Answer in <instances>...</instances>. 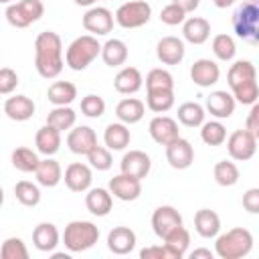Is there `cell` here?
Instances as JSON below:
<instances>
[{"instance_id":"obj_1","label":"cell","mask_w":259,"mask_h":259,"mask_svg":"<svg viewBox=\"0 0 259 259\" xmlns=\"http://www.w3.org/2000/svg\"><path fill=\"white\" fill-rule=\"evenodd\" d=\"M34 67L42 79H55L65 67L63 40L55 30H42L34 38Z\"/></svg>"},{"instance_id":"obj_2","label":"cell","mask_w":259,"mask_h":259,"mask_svg":"<svg viewBox=\"0 0 259 259\" xmlns=\"http://www.w3.org/2000/svg\"><path fill=\"white\" fill-rule=\"evenodd\" d=\"M253 249V235L249 229L235 227L223 235H217L214 253L221 259H241Z\"/></svg>"},{"instance_id":"obj_3","label":"cell","mask_w":259,"mask_h":259,"mask_svg":"<svg viewBox=\"0 0 259 259\" xmlns=\"http://www.w3.org/2000/svg\"><path fill=\"white\" fill-rule=\"evenodd\" d=\"M101 53V42L93 34H81L77 36L65 51V63L73 71L87 69Z\"/></svg>"},{"instance_id":"obj_4","label":"cell","mask_w":259,"mask_h":259,"mask_svg":"<svg viewBox=\"0 0 259 259\" xmlns=\"http://www.w3.org/2000/svg\"><path fill=\"white\" fill-rule=\"evenodd\" d=\"M99 239V229L91 221H71L63 231V245L71 253L91 249Z\"/></svg>"},{"instance_id":"obj_5","label":"cell","mask_w":259,"mask_h":259,"mask_svg":"<svg viewBox=\"0 0 259 259\" xmlns=\"http://www.w3.org/2000/svg\"><path fill=\"white\" fill-rule=\"evenodd\" d=\"M233 30L239 38L247 42H257L259 38V4L257 0L243 2L233 14Z\"/></svg>"},{"instance_id":"obj_6","label":"cell","mask_w":259,"mask_h":259,"mask_svg":"<svg viewBox=\"0 0 259 259\" xmlns=\"http://www.w3.org/2000/svg\"><path fill=\"white\" fill-rule=\"evenodd\" d=\"M45 14L42 0H20L6 6V20L14 28H26Z\"/></svg>"},{"instance_id":"obj_7","label":"cell","mask_w":259,"mask_h":259,"mask_svg":"<svg viewBox=\"0 0 259 259\" xmlns=\"http://www.w3.org/2000/svg\"><path fill=\"white\" fill-rule=\"evenodd\" d=\"M150 16H152V6L146 0H132V2H123L115 10L113 20L121 28H140L148 24Z\"/></svg>"},{"instance_id":"obj_8","label":"cell","mask_w":259,"mask_h":259,"mask_svg":"<svg viewBox=\"0 0 259 259\" xmlns=\"http://www.w3.org/2000/svg\"><path fill=\"white\" fill-rule=\"evenodd\" d=\"M227 152L233 160L237 162H245L251 160L257 152V138L253 134H249L245 127L243 130H235L231 136H227Z\"/></svg>"},{"instance_id":"obj_9","label":"cell","mask_w":259,"mask_h":259,"mask_svg":"<svg viewBox=\"0 0 259 259\" xmlns=\"http://www.w3.org/2000/svg\"><path fill=\"white\" fill-rule=\"evenodd\" d=\"M83 28L93 36H103L113 28V12L105 6H89L83 14Z\"/></svg>"},{"instance_id":"obj_10","label":"cell","mask_w":259,"mask_h":259,"mask_svg":"<svg viewBox=\"0 0 259 259\" xmlns=\"http://www.w3.org/2000/svg\"><path fill=\"white\" fill-rule=\"evenodd\" d=\"M164 148H166V160H168V164L174 170H186V168L192 166V162H194V148H192V144L188 140L178 136L176 140H172Z\"/></svg>"},{"instance_id":"obj_11","label":"cell","mask_w":259,"mask_h":259,"mask_svg":"<svg viewBox=\"0 0 259 259\" xmlns=\"http://www.w3.org/2000/svg\"><path fill=\"white\" fill-rule=\"evenodd\" d=\"M178 227H182V214L174 206L162 204L152 212V229L160 239H164L170 231H174Z\"/></svg>"},{"instance_id":"obj_12","label":"cell","mask_w":259,"mask_h":259,"mask_svg":"<svg viewBox=\"0 0 259 259\" xmlns=\"http://www.w3.org/2000/svg\"><path fill=\"white\" fill-rule=\"evenodd\" d=\"M67 146L73 154L87 156L95 146H97V134L89 125H73L67 134Z\"/></svg>"},{"instance_id":"obj_13","label":"cell","mask_w":259,"mask_h":259,"mask_svg":"<svg viewBox=\"0 0 259 259\" xmlns=\"http://www.w3.org/2000/svg\"><path fill=\"white\" fill-rule=\"evenodd\" d=\"M148 132L152 136V140L160 146H166L170 144L172 140H176L180 136V130H178V121L170 115H156L150 119V125H148Z\"/></svg>"},{"instance_id":"obj_14","label":"cell","mask_w":259,"mask_h":259,"mask_svg":"<svg viewBox=\"0 0 259 259\" xmlns=\"http://www.w3.org/2000/svg\"><path fill=\"white\" fill-rule=\"evenodd\" d=\"M63 180L71 192H87L91 188V182H93L91 166L83 164V162H73L67 166Z\"/></svg>"},{"instance_id":"obj_15","label":"cell","mask_w":259,"mask_h":259,"mask_svg":"<svg viewBox=\"0 0 259 259\" xmlns=\"http://www.w3.org/2000/svg\"><path fill=\"white\" fill-rule=\"evenodd\" d=\"M113 198L117 200H123V202H130V200H136L140 194H142V180L138 178H132L123 172H119L117 176H113L109 180V188Z\"/></svg>"},{"instance_id":"obj_16","label":"cell","mask_w":259,"mask_h":259,"mask_svg":"<svg viewBox=\"0 0 259 259\" xmlns=\"http://www.w3.org/2000/svg\"><path fill=\"white\" fill-rule=\"evenodd\" d=\"M119 166H121V172H123V174L142 180V178H146V176L150 174L152 160H150V156H148L146 152H142V150H130V152L123 154Z\"/></svg>"},{"instance_id":"obj_17","label":"cell","mask_w":259,"mask_h":259,"mask_svg":"<svg viewBox=\"0 0 259 259\" xmlns=\"http://www.w3.org/2000/svg\"><path fill=\"white\" fill-rule=\"evenodd\" d=\"M186 55L184 40L178 36H162L156 45V57L164 65H178Z\"/></svg>"},{"instance_id":"obj_18","label":"cell","mask_w":259,"mask_h":259,"mask_svg":"<svg viewBox=\"0 0 259 259\" xmlns=\"http://www.w3.org/2000/svg\"><path fill=\"white\" fill-rule=\"evenodd\" d=\"M235 105H237L235 97H233L229 91L219 89V91H212V93L206 97V101H204V111H208V113H210L212 117H217V119H227V117H231V115L235 113Z\"/></svg>"},{"instance_id":"obj_19","label":"cell","mask_w":259,"mask_h":259,"mask_svg":"<svg viewBox=\"0 0 259 259\" xmlns=\"http://www.w3.org/2000/svg\"><path fill=\"white\" fill-rule=\"evenodd\" d=\"M221 69L212 59H196L190 67V79L198 87H210L219 81Z\"/></svg>"},{"instance_id":"obj_20","label":"cell","mask_w":259,"mask_h":259,"mask_svg":"<svg viewBox=\"0 0 259 259\" xmlns=\"http://www.w3.org/2000/svg\"><path fill=\"white\" fill-rule=\"evenodd\" d=\"M136 247V233L130 227H113L107 235V249L113 255H127Z\"/></svg>"},{"instance_id":"obj_21","label":"cell","mask_w":259,"mask_h":259,"mask_svg":"<svg viewBox=\"0 0 259 259\" xmlns=\"http://www.w3.org/2000/svg\"><path fill=\"white\" fill-rule=\"evenodd\" d=\"M59 241H61V235L53 223H38L32 231V245L42 253H53Z\"/></svg>"},{"instance_id":"obj_22","label":"cell","mask_w":259,"mask_h":259,"mask_svg":"<svg viewBox=\"0 0 259 259\" xmlns=\"http://www.w3.org/2000/svg\"><path fill=\"white\" fill-rule=\"evenodd\" d=\"M182 36L190 45H202L210 36V22L202 16H190L182 22Z\"/></svg>"},{"instance_id":"obj_23","label":"cell","mask_w":259,"mask_h":259,"mask_svg":"<svg viewBox=\"0 0 259 259\" xmlns=\"http://www.w3.org/2000/svg\"><path fill=\"white\" fill-rule=\"evenodd\" d=\"M34 101L26 95H12L4 101V113L12 119V121H26L34 115Z\"/></svg>"},{"instance_id":"obj_24","label":"cell","mask_w":259,"mask_h":259,"mask_svg":"<svg viewBox=\"0 0 259 259\" xmlns=\"http://www.w3.org/2000/svg\"><path fill=\"white\" fill-rule=\"evenodd\" d=\"M142 85H144V77H142L140 69H136V67L119 69V73L113 79V87L121 95H134L142 89Z\"/></svg>"},{"instance_id":"obj_25","label":"cell","mask_w":259,"mask_h":259,"mask_svg":"<svg viewBox=\"0 0 259 259\" xmlns=\"http://www.w3.org/2000/svg\"><path fill=\"white\" fill-rule=\"evenodd\" d=\"M85 206L95 217H107L113 206V196L107 188H89L85 194Z\"/></svg>"},{"instance_id":"obj_26","label":"cell","mask_w":259,"mask_h":259,"mask_svg":"<svg viewBox=\"0 0 259 259\" xmlns=\"http://www.w3.org/2000/svg\"><path fill=\"white\" fill-rule=\"evenodd\" d=\"M144 113H146V103L142 99H138V97H125L115 105V115L125 125L142 121Z\"/></svg>"},{"instance_id":"obj_27","label":"cell","mask_w":259,"mask_h":259,"mask_svg":"<svg viewBox=\"0 0 259 259\" xmlns=\"http://www.w3.org/2000/svg\"><path fill=\"white\" fill-rule=\"evenodd\" d=\"M34 176H36V182H38L40 186H45V188H55V186L63 180V170H61V164H59L55 158L47 156L45 160L38 162V166H36V170H34Z\"/></svg>"},{"instance_id":"obj_28","label":"cell","mask_w":259,"mask_h":259,"mask_svg":"<svg viewBox=\"0 0 259 259\" xmlns=\"http://www.w3.org/2000/svg\"><path fill=\"white\" fill-rule=\"evenodd\" d=\"M34 146H36V152L42 154V156H55L61 148V132L55 130L53 125H42L36 136H34Z\"/></svg>"},{"instance_id":"obj_29","label":"cell","mask_w":259,"mask_h":259,"mask_svg":"<svg viewBox=\"0 0 259 259\" xmlns=\"http://www.w3.org/2000/svg\"><path fill=\"white\" fill-rule=\"evenodd\" d=\"M194 229L202 239H212L221 231V217L210 208H200L194 214Z\"/></svg>"},{"instance_id":"obj_30","label":"cell","mask_w":259,"mask_h":259,"mask_svg":"<svg viewBox=\"0 0 259 259\" xmlns=\"http://www.w3.org/2000/svg\"><path fill=\"white\" fill-rule=\"evenodd\" d=\"M99 55L107 67H121L127 61V45L121 38H109L101 45Z\"/></svg>"},{"instance_id":"obj_31","label":"cell","mask_w":259,"mask_h":259,"mask_svg":"<svg viewBox=\"0 0 259 259\" xmlns=\"http://www.w3.org/2000/svg\"><path fill=\"white\" fill-rule=\"evenodd\" d=\"M130 140H132V134H130L125 123L115 121V123H109L105 127V134H103L105 148H109V150H123V148L130 146Z\"/></svg>"},{"instance_id":"obj_32","label":"cell","mask_w":259,"mask_h":259,"mask_svg":"<svg viewBox=\"0 0 259 259\" xmlns=\"http://www.w3.org/2000/svg\"><path fill=\"white\" fill-rule=\"evenodd\" d=\"M227 81L231 89L237 85L249 83V81H257V69L251 61H235L227 73Z\"/></svg>"},{"instance_id":"obj_33","label":"cell","mask_w":259,"mask_h":259,"mask_svg":"<svg viewBox=\"0 0 259 259\" xmlns=\"http://www.w3.org/2000/svg\"><path fill=\"white\" fill-rule=\"evenodd\" d=\"M47 97L53 105H71L77 97V87L71 81H55L49 87Z\"/></svg>"},{"instance_id":"obj_34","label":"cell","mask_w":259,"mask_h":259,"mask_svg":"<svg viewBox=\"0 0 259 259\" xmlns=\"http://www.w3.org/2000/svg\"><path fill=\"white\" fill-rule=\"evenodd\" d=\"M75 121H77V113L69 105H55L47 115V123L53 125L55 130H59L61 134L71 130L75 125Z\"/></svg>"},{"instance_id":"obj_35","label":"cell","mask_w":259,"mask_h":259,"mask_svg":"<svg viewBox=\"0 0 259 259\" xmlns=\"http://www.w3.org/2000/svg\"><path fill=\"white\" fill-rule=\"evenodd\" d=\"M176 115H178V121H180L182 125H186V127H198V125L204 121L206 111H204V107H202L200 103H196V101H184V103L178 105Z\"/></svg>"},{"instance_id":"obj_36","label":"cell","mask_w":259,"mask_h":259,"mask_svg":"<svg viewBox=\"0 0 259 259\" xmlns=\"http://www.w3.org/2000/svg\"><path fill=\"white\" fill-rule=\"evenodd\" d=\"M10 162H12V166H14L16 170L28 174V172H34V170H36L40 158H38V154H36L34 150H30V148H26V146H20V148L12 150Z\"/></svg>"},{"instance_id":"obj_37","label":"cell","mask_w":259,"mask_h":259,"mask_svg":"<svg viewBox=\"0 0 259 259\" xmlns=\"http://www.w3.org/2000/svg\"><path fill=\"white\" fill-rule=\"evenodd\" d=\"M146 105L154 113H166L174 107V91L170 89H158V91H148Z\"/></svg>"},{"instance_id":"obj_38","label":"cell","mask_w":259,"mask_h":259,"mask_svg":"<svg viewBox=\"0 0 259 259\" xmlns=\"http://www.w3.org/2000/svg\"><path fill=\"white\" fill-rule=\"evenodd\" d=\"M200 140L206 146H221L227 140V127L219 119L202 121L200 123Z\"/></svg>"},{"instance_id":"obj_39","label":"cell","mask_w":259,"mask_h":259,"mask_svg":"<svg viewBox=\"0 0 259 259\" xmlns=\"http://www.w3.org/2000/svg\"><path fill=\"white\" fill-rule=\"evenodd\" d=\"M212 176H214V182L219 186H233L239 182V168L231 160H221L214 164Z\"/></svg>"},{"instance_id":"obj_40","label":"cell","mask_w":259,"mask_h":259,"mask_svg":"<svg viewBox=\"0 0 259 259\" xmlns=\"http://www.w3.org/2000/svg\"><path fill=\"white\" fill-rule=\"evenodd\" d=\"M14 196L24 206H36L40 202V188L30 180H18L14 184Z\"/></svg>"},{"instance_id":"obj_41","label":"cell","mask_w":259,"mask_h":259,"mask_svg":"<svg viewBox=\"0 0 259 259\" xmlns=\"http://www.w3.org/2000/svg\"><path fill=\"white\" fill-rule=\"evenodd\" d=\"M162 241H164V245H168V247L174 251V255L180 259V257H184L186 251H188V245H190V233H188V231L184 229V225H182V227L170 231Z\"/></svg>"},{"instance_id":"obj_42","label":"cell","mask_w":259,"mask_h":259,"mask_svg":"<svg viewBox=\"0 0 259 259\" xmlns=\"http://www.w3.org/2000/svg\"><path fill=\"white\" fill-rule=\"evenodd\" d=\"M158 89L174 91V77L170 71L162 67H156L146 75V91H158Z\"/></svg>"},{"instance_id":"obj_43","label":"cell","mask_w":259,"mask_h":259,"mask_svg":"<svg viewBox=\"0 0 259 259\" xmlns=\"http://www.w3.org/2000/svg\"><path fill=\"white\" fill-rule=\"evenodd\" d=\"M212 53H214V57L219 61H233L235 59V53H237V45H235L233 36L231 34H225V32L217 34L212 38Z\"/></svg>"},{"instance_id":"obj_44","label":"cell","mask_w":259,"mask_h":259,"mask_svg":"<svg viewBox=\"0 0 259 259\" xmlns=\"http://www.w3.org/2000/svg\"><path fill=\"white\" fill-rule=\"evenodd\" d=\"M87 162H89V166H91L93 170L105 172V170H109V168H111V164H113L111 150H109V148H105V146H99V144H97V146L87 154Z\"/></svg>"},{"instance_id":"obj_45","label":"cell","mask_w":259,"mask_h":259,"mask_svg":"<svg viewBox=\"0 0 259 259\" xmlns=\"http://www.w3.org/2000/svg\"><path fill=\"white\" fill-rule=\"evenodd\" d=\"M0 257L2 259H26L28 249L20 237H8L0 247Z\"/></svg>"},{"instance_id":"obj_46","label":"cell","mask_w":259,"mask_h":259,"mask_svg":"<svg viewBox=\"0 0 259 259\" xmlns=\"http://www.w3.org/2000/svg\"><path fill=\"white\" fill-rule=\"evenodd\" d=\"M81 113L91 117V119H97L105 113V99L101 95H95V93H89L81 99Z\"/></svg>"},{"instance_id":"obj_47","label":"cell","mask_w":259,"mask_h":259,"mask_svg":"<svg viewBox=\"0 0 259 259\" xmlns=\"http://www.w3.org/2000/svg\"><path fill=\"white\" fill-rule=\"evenodd\" d=\"M235 101L243 103V105H253L257 103V97H259V87H257V81H249V83H243V85H237L231 89Z\"/></svg>"},{"instance_id":"obj_48","label":"cell","mask_w":259,"mask_h":259,"mask_svg":"<svg viewBox=\"0 0 259 259\" xmlns=\"http://www.w3.org/2000/svg\"><path fill=\"white\" fill-rule=\"evenodd\" d=\"M184 18H186V12H184L180 6H176L174 2L166 4V6L160 10V20H162L164 24H168V26L182 24V22H184Z\"/></svg>"},{"instance_id":"obj_49","label":"cell","mask_w":259,"mask_h":259,"mask_svg":"<svg viewBox=\"0 0 259 259\" xmlns=\"http://www.w3.org/2000/svg\"><path fill=\"white\" fill-rule=\"evenodd\" d=\"M18 85V75L10 67H0V95H10Z\"/></svg>"},{"instance_id":"obj_50","label":"cell","mask_w":259,"mask_h":259,"mask_svg":"<svg viewBox=\"0 0 259 259\" xmlns=\"http://www.w3.org/2000/svg\"><path fill=\"white\" fill-rule=\"evenodd\" d=\"M140 257L142 259H178L174 255V251L168 247V245H152V247H146L140 251Z\"/></svg>"},{"instance_id":"obj_51","label":"cell","mask_w":259,"mask_h":259,"mask_svg":"<svg viewBox=\"0 0 259 259\" xmlns=\"http://www.w3.org/2000/svg\"><path fill=\"white\" fill-rule=\"evenodd\" d=\"M243 206L251 214H257L259 212V188H249L243 194Z\"/></svg>"},{"instance_id":"obj_52","label":"cell","mask_w":259,"mask_h":259,"mask_svg":"<svg viewBox=\"0 0 259 259\" xmlns=\"http://www.w3.org/2000/svg\"><path fill=\"white\" fill-rule=\"evenodd\" d=\"M245 130L249 134H253L255 138H259V105L257 103L251 105V111H249V115L245 119Z\"/></svg>"},{"instance_id":"obj_53","label":"cell","mask_w":259,"mask_h":259,"mask_svg":"<svg viewBox=\"0 0 259 259\" xmlns=\"http://www.w3.org/2000/svg\"><path fill=\"white\" fill-rule=\"evenodd\" d=\"M172 2H174L176 6H180L186 14H188V12H194V10L198 8V4H200V0H172Z\"/></svg>"},{"instance_id":"obj_54","label":"cell","mask_w":259,"mask_h":259,"mask_svg":"<svg viewBox=\"0 0 259 259\" xmlns=\"http://www.w3.org/2000/svg\"><path fill=\"white\" fill-rule=\"evenodd\" d=\"M190 257H192V259H198V257H206V259H212V257H214V253H212L210 249H194V251L190 253Z\"/></svg>"},{"instance_id":"obj_55","label":"cell","mask_w":259,"mask_h":259,"mask_svg":"<svg viewBox=\"0 0 259 259\" xmlns=\"http://www.w3.org/2000/svg\"><path fill=\"white\" fill-rule=\"evenodd\" d=\"M237 0H212V4L217 6V8H229V6H233Z\"/></svg>"},{"instance_id":"obj_56","label":"cell","mask_w":259,"mask_h":259,"mask_svg":"<svg viewBox=\"0 0 259 259\" xmlns=\"http://www.w3.org/2000/svg\"><path fill=\"white\" fill-rule=\"evenodd\" d=\"M73 2H75L77 6H87V8L95 4V0H73Z\"/></svg>"},{"instance_id":"obj_57","label":"cell","mask_w":259,"mask_h":259,"mask_svg":"<svg viewBox=\"0 0 259 259\" xmlns=\"http://www.w3.org/2000/svg\"><path fill=\"white\" fill-rule=\"evenodd\" d=\"M53 257H55V259H69L67 253H53Z\"/></svg>"},{"instance_id":"obj_58","label":"cell","mask_w":259,"mask_h":259,"mask_svg":"<svg viewBox=\"0 0 259 259\" xmlns=\"http://www.w3.org/2000/svg\"><path fill=\"white\" fill-rule=\"evenodd\" d=\"M4 204V190H2V186H0V206Z\"/></svg>"},{"instance_id":"obj_59","label":"cell","mask_w":259,"mask_h":259,"mask_svg":"<svg viewBox=\"0 0 259 259\" xmlns=\"http://www.w3.org/2000/svg\"><path fill=\"white\" fill-rule=\"evenodd\" d=\"M12 0H0V4H10Z\"/></svg>"}]
</instances>
